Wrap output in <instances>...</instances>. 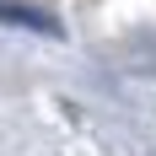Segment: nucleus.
<instances>
[{
  "mask_svg": "<svg viewBox=\"0 0 156 156\" xmlns=\"http://www.w3.org/2000/svg\"><path fill=\"white\" fill-rule=\"evenodd\" d=\"M0 16H5V22H22V27H38V32H59L54 22H48V16H38V11H22V5H5V0H0Z\"/></svg>",
  "mask_w": 156,
  "mask_h": 156,
  "instance_id": "f257e3e1",
  "label": "nucleus"
}]
</instances>
